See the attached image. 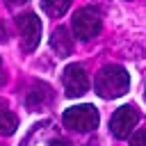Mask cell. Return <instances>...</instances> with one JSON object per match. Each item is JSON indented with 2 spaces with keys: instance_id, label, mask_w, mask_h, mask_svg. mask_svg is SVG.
<instances>
[{
  "instance_id": "1",
  "label": "cell",
  "mask_w": 146,
  "mask_h": 146,
  "mask_svg": "<svg viewBox=\"0 0 146 146\" xmlns=\"http://www.w3.org/2000/svg\"><path fill=\"white\" fill-rule=\"evenodd\" d=\"M94 89L100 98H119L130 89V73L119 64H107L96 73Z\"/></svg>"
},
{
  "instance_id": "2",
  "label": "cell",
  "mask_w": 146,
  "mask_h": 146,
  "mask_svg": "<svg viewBox=\"0 0 146 146\" xmlns=\"http://www.w3.org/2000/svg\"><path fill=\"white\" fill-rule=\"evenodd\" d=\"M103 27V16L96 7H82L73 14V34L80 41H91Z\"/></svg>"
},
{
  "instance_id": "3",
  "label": "cell",
  "mask_w": 146,
  "mask_h": 146,
  "mask_svg": "<svg viewBox=\"0 0 146 146\" xmlns=\"http://www.w3.org/2000/svg\"><path fill=\"white\" fill-rule=\"evenodd\" d=\"M62 121L66 128H71L75 132H91V130H96L100 114L94 105H75V107H68L64 112Z\"/></svg>"
},
{
  "instance_id": "4",
  "label": "cell",
  "mask_w": 146,
  "mask_h": 146,
  "mask_svg": "<svg viewBox=\"0 0 146 146\" xmlns=\"http://www.w3.org/2000/svg\"><path fill=\"white\" fill-rule=\"evenodd\" d=\"M137 121H139L137 107L123 105V107H119V110L112 114V119H110V130H112V135H114L116 139H125V137H130V132L135 130Z\"/></svg>"
},
{
  "instance_id": "5",
  "label": "cell",
  "mask_w": 146,
  "mask_h": 146,
  "mask_svg": "<svg viewBox=\"0 0 146 146\" xmlns=\"http://www.w3.org/2000/svg\"><path fill=\"white\" fill-rule=\"evenodd\" d=\"M16 23H18V32H21V48L25 52H32L41 39V21L34 14H23L16 18Z\"/></svg>"
},
{
  "instance_id": "6",
  "label": "cell",
  "mask_w": 146,
  "mask_h": 146,
  "mask_svg": "<svg viewBox=\"0 0 146 146\" xmlns=\"http://www.w3.org/2000/svg\"><path fill=\"white\" fill-rule=\"evenodd\" d=\"M62 84H64V91H66L68 98H78L89 89V78H87V73L80 64H71V66L64 68Z\"/></svg>"
},
{
  "instance_id": "7",
  "label": "cell",
  "mask_w": 146,
  "mask_h": 146,
  "mask_svg": "<svg viewBox=\"0 0 146 146\" xmlns=\"http://www.w3.org/2000/svg\"><path fill=\"white\" fill-rule=\"evenodd\" d=\"M50 48L59 55V57H68L73 52V36L66 27H57L50 36Z\"/></svg>"
},
{
  "instance_id": "8",
  "label": "cell",
  "mask_w": 146,
  "mask_h": 146,
  "mask_svg": "<svg viewBox=\"0 0 146 146\" xmlns=\"http://www.w3.org/2000/svg\"><path fill=\"white\" fill-rule=\"evenodd\" d=\"M18 128V119L16 114H11L7 110V105L0 100V135H14Z\"/></svg>"
},
{
  "instance_id": "9",
  "label": "cell",
  "mask_w": 146,
  "mask_h": 146,
  "mask_svg": "<svg viewBox=\"0 0 146 146\" xmlns=\"http://www.w3.org/2000/svg\"><path fill=\"white\" fill-rule=\"evenodd\" d=\"M71 2H73V0H41V7H43V11H46L48 16L59 18V16H64V14L68 11Z\"/></svg>"
},
{
  "instance_id": "10",
  "label": "cell",
  "mask_w": 146,
  "mask_h": 146,
  "mask_svg": "<svg viewBox=\"0 0 146 146\" xmlns=\"http://www.w3.org/2000/svg\"><path fill=\"white\" fill-rule=\"evenodd\" d=\"M46 100H50V89L46 84H36L27 96V105L30 107H41Z\"/></svg>"
},
{
  "instance_id": "11",
  "label": "cell",
  "mask_w": 146,
  "mask_h": 146,
  "mask_svg": "<svg viewBox=\"0 0 146 146\" xmlns=\"http://www.w3.org/2000/svg\"><path fill=\"white\" fill-rule=\"evenodd\" d=\"M130 146H146V130H137L130 137Z\"/></svg>"
},
{
  "instance_id": "12",
  "label": "cell",
  "mask_w": 146,
  "mask_h": 146,
  "mask_svg": "<svg viewBox=\"0 0 146 146\" xmlns=\"http://www.w3.org/2000/svg\"><path fill=\"white\" fill-rule=\"evenodd\" d=\"M5 39H7V32H5V27L0 25V41H5Z\"/></svg>"
},
{
  "instance_id": "13",
  "label": "cell",
  "mask_w": 146,
  "mask_h": 146,
  "mask_svg": "<svg viewBox=\"0 0 146 146\" xmlns=\"http://www.w3.org/2000/svg\"><path fill=\"white\" fill-rule=\"evenodd\" d=\"M5 82V71H2V59H0V84Z\"/></svg>"
},
{
  "instance_id": "14",
  "label": "cell",
  "mask_w": 146,
  "mask_h": 146,
  "mask_svg": "<svg viewBox=\"0 0 146 146\" xmlns=\"http://www.w3.org/2000/svg\"><path fill=\"white\" fill-rule=\"evenodd\" d=\"M144 98H146V89H144Z\"/></svg>"
}]
</instances>
